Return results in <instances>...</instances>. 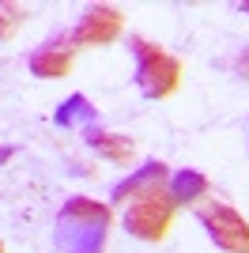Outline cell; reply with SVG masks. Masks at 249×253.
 I'll use <instances>...</instances> for the list:
<instances>
[{
    "label": "cell",
    "mask_w": 249,
    "mask_h": 253,
    "mask_svg": "<svg viewBox=\"0 0 249 253\" xmlns=\"http://www.w3.org/2000/svg\"><path fill=\"white\" fill-rule=\"evenodd\" d=\"M114 223V208L94 197H68L57 215V250L61 253H102Z\"/></svg>",
    "instance_id": "cell-1"
},
{
    "label": "cell",
    "mask_w": 249,
    "mask_h": 253,
    "mask_svg": "<svg viewBox=\"0 0 249 253\" xmlns=\"http://www.w3.org/2000/svg\"><path fill=\"white\" fill-rule=\"evenodd\" d=\"M136 53V84L147 98H170L181 84V61L170 49H163L159 42L147 38H132Z\"/></svg>",
    "instance_id": "cell-2"
},
{
    "label": "cell",
    "mask_w": 249,
    "mask_h": 253,
    "mask_svg": "<svg viewBox=\"0 0 249 253\" xmlns=\"http://www.w3.org/2000/svg\"><path fill=\"white\" fill-rule=\"evenodd\" d=\"M174 215H177L174 197H170L166 185H159V189H147V193L128 201V208H124V231L132 238H140V242H163L170 223H174Z\"/></svg>",
    "instance_id": "cell-3"
},
{
    "label": "cell",
    "mask_w": 249,
    "mask_h": 253,
    "mask_svg": "<svg viewBox=\"0 0 249 253\" xmlns=\"http://www.w3.org/2000/svg\"><path fill=\"white\" fill-rule=\"evenodd\" d=\"M200 227L208 231V238L227 253H249V219L238 208H230L227 201H204L197 208Z\"/></svg>",
    "instance_id": "cell-4"
},
{
    "label": "cell",
    "mask_w": 249,
    "mask_h": 253,
    "mask_svg": "<svg viewBox=\"0 0 249 253\" xmlns=\"http://www.w3.org/2000/svg\"><path fill=\"white\" fill-rule=\"evenodd\" d=\"M124 34V11L114 4H91V8L80 15V23L72 27L68 42L80 49V45H110Z\"/></svg>",
    "instance_id": "cell-5"
},
{
    "label": "cell",
    "mask_w": 249,
    "mask_h": 253,
    "mask_svg": "<svg viewBox=\"0 0 249 253\" xmlns=\"http://www.w3.org/2000/svg\"><path fill=\"white\" fill-rule=\"evenodd\" d=\"M170 181V170H166V163H159V159H151L147 167H136L128 178H121L114 185V204H124V201H132V197H140V193L147 189H159V185H166Z\"/></svg>",
    "instance_id": "cell-6"
},
{
    "label": "cell",
    "mask_w": 249,
    "mask_h": 253,
    "mask_svg": "<svg viewBox=\"0 0 249 253\" xmlns=\"http://www.w3.org/2000/svg\"><path fill=\"white\" fill-rule=\"evenodd\" d=\"M83 140H87V148H94L102 159H110V163H117V167H128L136 159V140L124 136V132H110V128H83Z\"/></svg>",
    "instance_id": "cell-7"
},
{
    "label": "cell",
    "mask_w": 249,
    "mask_h": 253,
    "mask_svg": "<svg viewBox=\"0 0 249 253\" xmlns=\"http://www.w3.org/2000/svg\"><path fill=\"white\" fill-rule=\"evenodd\" d=\"M72 49L76 45L64 38V42H45L38 53H31V72L42 80H64L72 72Z\"/></svg>",
    "instance_id": "cell-8"
},
{
    "label": "cell",
    "mask_w": 249,
    "mask_h": 253,
    "mask_svg": "<svg viewBox=\"0 0 249 253\" xmlns=\"http://www.w3.org/2000/svg\"><path fill=\"white\" fill-rule=\"evenodd\" d=\"M166 189H170L177 208H189V204H204L211 197V181H208V174L185 167V170H177V174H170Z\"/></svg>",
    "instance_id": "cell-9"
},
{
    "label": "cell",
    "mask_w": 249,
    "mask_h": 253,
    "mask_svg": "<svg viewBox=\"0 0 249 253\" xmlns=\"http://www.w3.org/2000/svg\"><path fill=\"white\" fill-rule=\"evenodd\" d=\"M94 117H98V110L87 102V95H68V98L61 102V110L53 114V121H57V125H64V128H72V125H87V128H91Z\"/></svg>",
    "instance_id": "cell-10"
},
{
    "label": "cell",
    "mask_w": 249,
    "mask_h": 253,
    "mask_svg": "<svg viewBox=\"0 0 249 253\" xmlns=\"http://www.w3.org/2000/svg\"><path fill=\"white\" fill-rule=\"evenodd\" d=\"M23 23H27V8L23 4H0V42L15 38Z\"/></svg>",
    "instance_id": "cell-11"
},
{
    "label": "cell",
    "mask_w": 249,
    "mask_h": 253,
    "mask_svg": "<svg viewBox=\"0 0 249 253\" xmlns=\"http://www.w3.org/2000/svg\"><path fill=\"white\" fill-rule=\"evenodd\" d=\"M234 68H238V76L242 80H249V45L238 53V61H234Z\"/></svg>",
    "instance_id": "cell-12"
},
{
    "label": "cell",
    "mask_w": 249,
    "mask_h": 253,
    "mask_svg": "<svg viewBox=\"0 0 249 253\" xmlns=\"http://www.w3.org/2000/svg\"><path fill=\"white\" fill-rule=\"evenodd\" d=\"M11 155H15V151H11V148H0V163H8Z\"/></svg>",
    "instance_id": "cell-13"
},
{
    "label": "cell",
    "mask_w": 249,
    "mask_h": 253,
    "mask_svg": "<svg viewBox=\"0 0 249 253\" xmlns=\"http://www.w3.org/2000/svg\"><path fill=\"white\" fill-rule=\"evenodd\" d=\"M242 11H249V0H246V4H242Z\"/></svg>",
    "instance_id": "cell-14"
},
{
    "label": "cell",
    "mask_w": 249,
    "mask_h": 253,
    "mask_svg": "<svg viewBox=\"0 0 249 253\" xmlns=\"http://www.w3.org/2000/svg\"><path fill=\"white\" fill-rule=\"evenodd\" d=\"M0 253H8V250H4V242H0Z\"/></svg>",
    "instance_id": "cell-15"
}]
</instances>
